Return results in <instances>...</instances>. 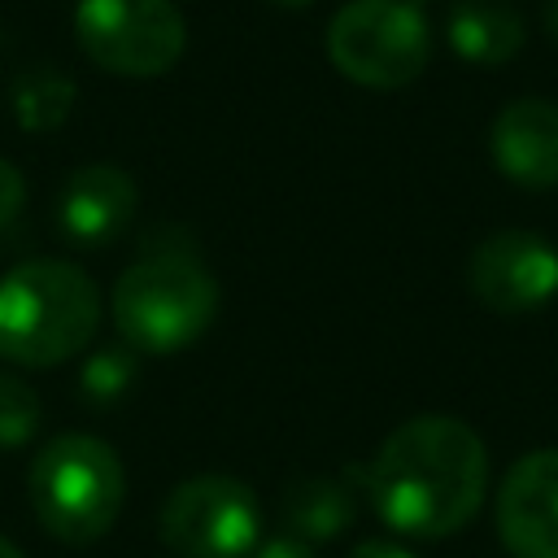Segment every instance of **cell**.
Listing matches in <instances>:
<instances>
[{"label":"cell","mask_w":558,"mask_h":558,"mask_svg":"<svg viewBox=\"0 0 558 558\" xmlns=\"http://www.w3.org/2000/svg\"><path fill=\"white\" fill-rule=\"evenodd\" d=\"M362 488L375 514L418 541L462 532L488 493V449L480 432L453 414H418L384 436Z\"/></svg>","instance_id":"obj_1"},{"label":"cell","mask_w":558,"mask_h":558,"mask_svg":"<svg viewBox=\"0 0 558 558\" xmlns=\"http://www.w3.org/2000/svg\"><path fill=\"white\" fill-rule=\"evenodd\" d=\"M100 292L87 270L39 257L0 279V357L17 366H57L92 344Z\"/></svg>","instance_id":"obj_2"},{"label":"cell","mask_w":558,"mask_h":558,"mask_svg":"<svg viewBox=\"0 0 558 558\" xmlns=\"http://www.w3.org/2000/svg\"><path fill=\"white\" fill-rule=\"evenodd\" d=\"M218 310L214 275L183 248L140 257L113 283V323L140 353H179L205 336Z\"/></svg>","instance_id":"obj_3"},{"label":"cell","mask_w":558,"mask_h":558,"mask_svg":"<svg viewBox=\"0 0 558 558\" xmlns=\"http://www.w3.org/2000/svg\"><path fill=\"white\" fill-rule=\"evenodd\" d=\"M31 510L39 527L65 545H92L100 541L126 497V471L118 453L83 432L48 440L26 475Z\"/></svg>","instance_id":"obj_4"},{"label":"cell","mask_w":558,"mask_h":558,"mask_svg":"<svg viewBox=\"0 0 558 558\" xmlns=\"http://www.w3.org/2000/svg\"><path fill=\"white\" fill-rule=\"evenodd\" d=\"M331 65L371 92L410 87L432 57V31L414 0H349L327 26Z\"/></svg>","instance_id":"obj_5"},{"label":"cell","mask_w":558,"mask_h":558,"mask_svg":"<svg viewBox=\"0 0 558 558\" xmlns=\"http://www.w3.org/2000/svg\"><path fill=\"white\" fill-rule=\"evenodd\" d=\"M74 35L100 70L126 78L166 74L187 44L174 0H78Z\"/></svg>","instance_id":"obj_6"},{"label":"cell","mask_w":558,"mask_h":558,"mask_svg":"<svg viewBox=\"0 0 558 558\" xmlns=\"http://www.w3.org/2000/svg\"><path fill=\"white\" fill-rule=\"evenodd\" d=\"M257 527V497L235 475H192L157 514V532L179 558H248Z\"/></svg>","instance_id":"obj_7"},{"label":"cell","mask_w":558,"mask_h":558,"mask_svg":"<svg viewBox=\"0 0 558 558\" xmlns=\"http://www.w3.org/2000/svg\"><path fill=\"white\" fill-rule=\"evenodd\" d=\"M466 283L493 314H532L558 296V248L536 231H493L471 248Z\"/></svg>","instance_id":"obj_8"},{"label":"cell","mask_w":558,"mask_h":558,"mask_svg":"<svg viewBox=\"0 0 558 558\" xmlns=\"http://www.w3.org/2000/svg\"><path fill=\"white\" fill-rule=\"evenodd\" d=\"M493 519L510 558H558V449H532L510 462Z\"/></svg>","instance_id":"obj_9"},{"label":"cell","mask_w":558,"mask_h":558,"mask_svg":"<svg viewBox=\"0 0 558 558\" xmlns=\"http://www.w3.org/2000/svg\"><path fill=\"white\" fill-rule=\"evenodd\" d=\"M493 166L527 187V192H554L558 187V105L541 96L510 100L488 131Z\"/></svg>","instance_id":"obj_10"},{"label":"cell","mask_w":558,"mask_h":558,"mask_svg":"<svg viewBox=\"0 0 558 558\" xmlns=\"http://www.w3.org/2000/svg\"><path fill=\"white\" fill-rule=\"evenodd\" d=\"M140 205V187L122 166L109 161H92L78 166L57 201V227L78 244V248H105L113 244Z\"/></svg>","instance_id":"obj_11"},{"label":"cell","mask_w":558,"mask_h":558,"mask_svg":"<svg viewBox=\"0 0 558 558\" xmlns=\"http://www.w3.org/2000/svg\"><path fill=\"white\" fill-rule=\"evenodd\" d=\"M449 48L471 65H506L523 52V17L506 0H458L445 17Z\"/></svg>","instance_id":"obj_12"},{"label":"cell","mask_w":558,"mask_h":558,"mask_svg":"<svg viewBox=\"0 0 558 558\" xmlns=\"http://www.w3.org/2000/svg\"><path fill=\"white\" fill-rule=\"evenodd\" d=\"M279 519L296 541H331L357 519V488L349 475H301L283 488Z\"/></svg>","instance_id":"obj_13"},{"label":"cell","mask_w":558,"mask_h":558,"mask_svg":"<svg viewBox=\"0 0 558 558\" xmlns=\"http://www.w3.org/2000/svg\"><path fill=\"white\" fill-rule=\"evenodd\" d=\"M74 109V83L57 70H31L13 87V113L26 131H57Z\"/></svg>","instance_id":"obj_14"},{"label":"cell","mask_w":558,"mask_h":558,"mask_svg":"<svg viewBox=\"0 0 558 558\" xmlns=\"http://www.w3.org/2000/svg\"><path fill=\"white\" fill-rule=\"evenodd\" d=\"M135 371H140V357H135V349H131L126 340H122V344H105V349H96V353L83 362L78 388H83L87 401L109 405V401H118V397L135 384Z\"/></svg>","instance_id":"obj_15"},{"label":"cell","mask_w":558,"mask_h":558,"mask_svg":"<svg viewBox=\"0 0 558 558\" xmlns=\"http://www.w3.org/2000/svg\"><path fill=\"white\" fill-rule=\"evenodd\" d=\"M39 427V397L31 384H22L17 375L0 371V445L17 449L35 436Z\"/></svg>","instance_id":"obj_16"},{"label":"cell","mask_w":558,"mask_h":558,"mask_svg":"<svg viewBox=\"0 0 558 558\" xmlns=\"http://www.w3.org/2000/svg\"><path fill=\"white\" fill-rule=\"evenodd\" d=\"M22 201H26V183H22L17 166H9V161L0 157V227L22 209Z\"/></svg>","instance_id":"obj_17"},{"label":"cell","mask_w":558,"mask_h":558,"mask_svg":"<svg viewBox=\"0 0 558 558\" xmlns=\"http://www.w3.org/2000/svg\"><path fill=\"white\" fill-rule=\"evenodd\" d=\"M253 558H314V549H310V541H296V536H275V541H266Z\"/></svg>","instance_id":"obj_18"},{"label":"cell","mask_w":558,"mask_h":558,"mask_svg":"<svg viewBox=\"0 0 558 558\" xmlns=\"http://www.w3.org/2000/svg\"><path fill=\"white\" fill-rule=\"evenodd\" d=\"M349 558H414V554L401 549V545H392V541H362Z\"/></svg>","instance_id":"obj_19"},{"label":"cell","mask_w":558,"mask_h":558,"mask_svg":"<svg viewBox=\"0 0 558 558\" xmlns=\"http://www.w3.org/2000/svg\"><path fill=\"white\" fill-rule=\"evenodd\" d=\"M545 31H549V39L558 44V0H545Z\"/></svg>","instance_id":"obj_20"},{"label":"cell","mask_w":558,"mask_h":558,"mask_svg":"<svg viewBox=\"0 0 558 558\" xmlns=\"http://www.w3.org/2000/svg\"><path fill=\"white\" fill-rule=\"evenodd\" d=\"M0 558H26V554H22L13 541H4V536H0Z\"/></svg>","instance_id":"obj_21"},{"label":"cell","mask_w":558,"mask_h":558,"mask_svg":"<svg viewBox=\"0 0 558 558\" xmlns=\"http://www.w3.org/2000/svg\"><path fill=\"white\" fill-rule=\"evenodd\" d=\"M270 4H288V9H296V4H310V0H270Z\"/></svg>","instance_id":"obj_22"},{"label":"cell","mask_w":558,"mask_h":558,"mask_svg":"<svg viewBox=\"0 0 558 558\" xmlns=\"http://www.w3.org/2000/svg\"><path fill=\"white\" fill-rule=\"evenodd\" d=\"M414 4H423V0H414Z\"/></svg>","instance_id":"obj_23"}]
</instances>
